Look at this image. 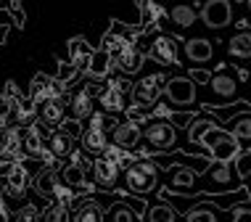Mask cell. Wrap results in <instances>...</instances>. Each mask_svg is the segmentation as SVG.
Segmentation results:
<instances>
[{
    "mask_svg": "<svg viewBox=\"0 0 251 222\" xmlns=\"http://www.w3.org/2000/svg\"><path fill=\"white\" fill-rule=\"evenodd\" d=\"M146 56L151 61L161 66H177L180 64V48H177V37L172 35H156L151 48L146 50Z\"/></svg>",
    "mask_w": 251,
    "mask_h": 222,
    "instance_id": "cell-12",
    "label": "cell"
},
{
    "mask_svg": "<svg viewBox=\"0 0 251 222\" xmlns=\"http://www.w3.org/2000/svg\"><path fill=\"white\" fill-rule=\"evenodd\" d=\"M3 185H5V177L0 174V198H3Z\"/></svg>",
    "mask_w": 251,
    "mask_h": 222,
    "instance_id": "cell-41",
    "label": "cell"
},
{
    "mask_svg": "<svg viewBox=\"0 0 251 222\" xmlns=\"http://www.w3.org/2000/svg\"><path fill=\"white\" fill-rule=\"evenodd\" d=\"M8 16L16 26H24V8L19 0H8Z\"/></svg>",
    "mask_w": 251,
    "mask_h": 222,
    "instance_id": "cell-34",
    "label": "cell"
},
{
    "mask_svg": "<svg viewBox=\"0 0 251 222\" xmlns=\"http://www.w3.org/2000/svg\"><path fill=\"white\" fill-rule=\"evenodd\" d=\"M8 29H11L8 24H0V45L5 43V37H8Z\"/></svg>",
    "mask_w": 251,
    "mask_h": 222,
    "instance_id": "cell-39",
    "label": "cell"
},
{
    "mask_svg": "<svg viewBox=\"0 0 251 222\" xmlns=\"http://www.w3.org/2000/svg\"><path fill=\"white\" fill-rule=\"evenodd\" d=\"M243 98H246L249 103H251V82H249V90H246V96H243Z\"/></svg>",
    "mask_w": 251,
    "mask_h": 222,
    "instance_id": "cell-42",
    "label": "cell"
},
{
    "mask_svg": "<svg viewBox=\"0 0 251 222\" xmlns=\"http://www.w3.org/2000/svg\"><path fill=\"white\" fill-rule=\"evenodd\" d=\"M177 148V127L167 117H151L143 124V138H140L138 153L140 156H153V153H169Z\"/></svg>",
    "mask_w": 251,
    "mask_h": 222,
    "instance_id": "cell-2",
    "label": "cell"
},
{
    "mask_svg": "<svg viewBox=\"0 0 251 222\" xmlns=\"http://www.w3.org/2000/svg\"><path fill=\"white\" fill-rule=\"evenodd\" d=\"M169 19H172V24H177L180 29H188V26L196 24V19H199V11H196L193 5L177 3L172 11H169Z\"/></svg>",
    "mask_w": 251,
    "mask_h": 222,
    "instance_id": "cell-26",
    "label": "cell"
},
{
    "mask_svg": "<svg viewBox=\"0 0 251 222\" xmlns=\"http://www.w3.org/2000/svg\"><path fill=\"white\" fill-rule=\"evenodd\" d=\"M61 167H64V164H45L37 174H32V188H35L40 196L50 198L53 188L64 180V177H61Z\"/></svg>",
    "mask_w": 251,
    "mask_h": 222,
    "instance_id": "cell-16",
    "label": "cell"
},
{
    "mask_svg": "<svg viewBox=\"0 0 251 222\" xmlns=\"http://www.w3.org/2000/svg\"><path fill=\"white\" fill-rule=\"evenodd\" d=\"M196 174L199 172H193L191 167L175 164L169 180H164V185H167V191H172V193H188V196H191V185L196 183Z\"/></svg>",
    "mask_w": 251,
    "mask_h": 222,
    "instance_id": "cell-19",
    "label": "cell"
},
{
    "mask_svg": "<svg viewBox=\"0 0 251 222\" xmlns=\"http://www.w3.org/2000/svg\"><path fill=\"white\" fill-rule=\"evenodd\" d=\"M227 214H230V220H233V222H251V198L233 204L227 209Z\"/></svg>",
    "mask_w": 251,
    "mask_h": 222,
    "instance_id": "cell-31",
    "label": "cell"
},
{
    "mask_svg": "<svg viewBox=\"0 0 251 222\" xmlns=\"http://www.w3.org/2000/svg\"><path fill=\"white\" fill-rule=\"evenodd\" d=\"M45 143H48V151H50L58 161H66V159L72 156V151L77 148V138L69 135L66 130H61V127H58V130H53L50 135H48V140H45Z\"/></svg>",
    "mask_w": 251,
    "mask_h": 222,
    "instance_id": "cell-18",
    "label": "cell"
},
{
    "mask_svg": "<svg viewBox=\"0 0 251 222\" xmlns=\"http://www.w3.org/2000/svg\"><path fill=\"white\" fill-rule=\"evenodd\" d=\"M122 167L114 164L108 156H96V164H93V185H96V191H117L122 185Z\"/></svg>",
    "mask_w": 251,
    "mask_h": 222,
    "instance_id": "cell-9",
    "label": "cell"
},
{
    "mask_svg": "<svg viewBox=\"0 0 251 222\" xmlns=\"http://www.w3.org/2000/svg\"><path fill=\"white\" fill-rule=\"evenodd\" d=\"M225 217L230 220L227 209H220V206H217L214 201H209V198L193 204L191 209L182 214V220H188V222H220V220H225Z\"/></svg>",
    "mask_w": 251,
    "mask_h": 222,
    "instance_id": "cell-14",
    "label": "cell"
},
{
    "mask_svg": "<svg viewBox=\"0 0 251 222\" xmlns=\"http://www.w3.org/2000/svg\"><path fill=\"white\" fill-rule=\"evenodd\" d=\"M111 32H114V35H119V37H125V40H135V35L140 32V26H125V24L114 22L111 24Z\"/></svg>",
    "mask_w": 251,
    "mask_h": 222,
    "instance_id": "cell-35",
    "label": "cell"
},
{
    "mask_svg": "<svg viewBox=\"0 0 251 222\" xmlns=\"http://www.w3.org/2000/svg\"><path fill=\"white\" fill-rule=\"evenodd\" d=\"M227 53L233 58H251V32H238L227 40Z\"/></svg>",
    "mask_w": 251,
    "mask_h": 222,
    "instance_id": "cell-25",
    "label": "cell"
},
{
    "mask_svg": "<svg viewBox=\"0 0 251 222\" xmlns=\"http://www.w3.org/2000/svg\"><path fill=\"white\" fill-rule=\"evenodd\" d=\"M193 119H196V111H188V109H177V111L169 114V122L177 127V130H188L193 124Z\"/></svg>",
    "mask_w": 251,
    "mask_h": 222,
    "instance_id": "cell-33",
    "label": "cell"
},
{
    "mask_svg": "<svg viewBox=\"0 0 251 222\" xmlns=\"http://www.w3.org/2000/svg\"><path fill=\"white\" fill-rule=\"evenodd\" d=\"M61 130H66L69 135L79 138V135H82V122H79V119H72V117H66V119H64V124H61Z\"/></svg>",
    "mask_w": 251,
    "mask_h": 222,
    "instance_id": "cell-36",
    "label": "cell"
},
{
    "mask_svg": "<svg viewBox=\"0 0 251 222\" xmlns=\"http://www.w3.org/2000/svg\"><path fill=\"white\" fill-rule=\"evenodd\" d=\"M201 143L209 148V153H212L214 161H230V159L241 156L238 138H235L230 130H225V127H220V124L209 127V130L201 135Z\"/></svg>",
    "mask_w": 251,
    "mask_h": 222,
    "instance_id": "cell-5",
    "label": "cell"
},
{
    "mask_svg": "<svg viewBox=\"0 0 251 222\" xmlns=\"http://www.w3.org/2000/svg\"><path fill=\"white\" fill-rule=\"evenodd\" d=\"M122 185H125V193H132V196H151L159 185V164L151 156H135V161L122 174Z\"/></svg>",
    "mask_w": 251,
    "mask_h": 222,
    "instance_id": "cell-3",
    "label": "cell"
},
{
    "mask_svg": "<svg viewBox=\"0 0 251 222\" xmlns=\"http://www.w3.org/2000/svg\"><path fill=\"white\" fill-rule=\"evenodd\" d=\"M90 58H93V48L85 37H72L69 40V61L79 69V74H87L90 69Z\"/></svg>",
    "mask_w": 251,
    "mask_h": 222,
    "instance_id": "cell-21",
    "label": "cell"
},
{
    "mask_svg": "<svg viewBox=\"0 0 251 222\" xmlns=\"http://www.w3.org/2000/svg\"><path fill=\"white\" fill-rule=\"evenodd\" d=\"M243 188V174L238 172L235 159L230 161H212L203 172L196 174V183L191 185V196L196 193H227Z\"/></svg>",
    "mask_w": 251,
    "mask_h": 222,
    "instance_id": "cell-1",
    "label": "cell"
},
{
    "mask_svg": "<svg viewBox=\"0 0 251 222\" xmlns=\"http://www.w3.org/2000/svg\"><path fill=\"white\" fill-rule=\"evenodd\" d=\"M77 140H79V148H82V151H87L90 156H100V153L108 148V143H111V135H108L106 130H100V127L85 124L82 135H79Z\"/></svg>",
    "mask_w": 251,
    "mask_h": 222,
    "instance_id": "cell-15",
    "label": "cell"
},
{
    "mask_svg": "<svg viewBox=\"0 0 251 222\" xmlns=\"http://www.w3.org/2000/svg\"><path fill=\"white\" fill-rule=\"evenodd\" d=\"M43 220L45 222H66V220H72V209H69V206H64V204L50 201V204L43 209Z\"/></svg>",
    "mask_w": 251,
    "mask_h": 222,
    "instance_id": "cell-29",
    "label": "cell"
},
{
    "mask_svg": "<svg viewBox=\"0 0 251 222\" xmlns=\"http://www.w3.org/2000/svg\"><path fill=\"white\" fill-rule=\"evenodd\" d=\"M161 201H164V198H161ZM143 217L148 222H172V220H177L180 214H177V209H175L169 201H164V204H156V206H151V209H146Z\"/></svg>",
    "mask_w": 251,
    "mask_h": 222,
    "instance_id": "cell-27",
    "label": "cell"
},
{
    "mask_svg": "<svg viewBox=\"0 0 251 222\" xmlns=\"http://www.w3.org/2000/svg\"><path fill=\"white\" fill-rule=\"evenodd\" d=\"M69 117V93L66 96H48L37 103V122L48 130H58L64 119Z\"/></svg>",
    "mask_w": 251,
    "mask_h": 222,
    "instance_id": "cell-8",
    "label": "cell"
},
{
    "mask_svg": "<svg viewBox=\"0 0 251 222\" xmlns=\"http://www.w3.org/2000/svg\"><path fill=\"white\" fill-rule=\"evenodd\" d=\"M206 90L212 93L206 100V106H222V103H233L241 98V74L235 69H217L206 82Z\"/></svg>",
    "mask_w": 251,
    "mask_h": 222,
    "instance_id": "cell-4",
    "label": "cell"
},
{
    "mask_svg": "<svg viewBox=\"0 0 251 222\" xmlns=\"http://www.w3.org/2000/svg\"><path fill=\"white\" fill-rule=\"evenodd\" d=\"M246 5H249V11H251V0H246Z\"/></svg>",
    "mask_w": 251,
    "mask_h": 222,
    "instance_id": "cell-43",
    "label": "cell"
},
{
    "mask_svg": "<svg viewBox=\"0 0 251 222\" xmlns=\"http://www.w3.org/2000/svg\"><path fill=\"white\" fill-rule=\"evenodd\" d=\"M182 53H185V58L191 64L201 66V64H209L214 58V45L203 37H191L182 43Z\"/></svg>",
    "mask_w": 251,
    "mask_h": 222,
    "instance_id": "cell-17",
    "label": "cell"
},
{
    "mask_svg": "<svg viewBox=\"0 0 251 222\" xmlns=\"http://www.w3.org/2000/svg\"><path fill=\"white\" fill-rule=\"evenodd\" d=\"M243 185H246V191H249V196H251V172L243 174Z\"/></svg>",
    "mask_w": 251,
    "mask_h": 222,
    "instance_id": "cell-40",
    "label": "cell"
},
{
    "mask_svg": "<svg viewBox=\"0 0 251 222\" xmlns=\"http://www.w3.org/2000/svg\"><path fill=\"white\" fill-rule=\"evenodd\" d=\"M143 61H146V53L135 43H130L125 50H122V56L114 61V69H119L122 74H135V72L143 69Z\"/></svg>",
    "mask_w": 251,
    "mask_h": 222,
    "instance_id": "cell-20",
    "label": "cell"
},
{
    "mask_svg": "<svg viewBox=\"0 0 251 222\" xmlns=\"http://www.w3.org/2000/svg\"><path fill=\"white\" fill-rule=\"evenodd\" d=\"M140 138H143V124L135 122V119H130V117L119 119L117 127L111 130V143L127 148V151H135V153H138Z\"/></svg>",
    "mask_w": 251,
    "mask_h": 222,
    "instance_id": "cell-13",
    "label": "cell"
},
{
    "mask_svg": "<svg viewBox=\"0 0 251 222\" xmlns=\"http://www.w3.org/2000/svg\"><path fill=\"white\" fill-rule=\"evenodd\" d=\"M56 77H58V79H64V82L69 85V87H74V82L79 79V69H77V66H74L72 61H61V64H58Z\"/></svg>",
    "mask_w": 251,
    "mask_h": 222,
    "instance_id": "cell-32",
    "label": "cell"
},
{
    "mask_svg": "<svg viewBox=\"0 0 251 222\" xmlns=\"http://www.w3.org/2000/svg\"><path fill=\"white\" fill-rule=\"evenodd\" d=\"M3 96L8 98L11 103H19V100L24 98L22 93H19V87H16V82H13V79H8V82H5V90H3Z\"/></svg>",
    "mask_w": 251,
    "mask_h": 222,
    "instance_id": "cell-37",
    "label": "cell"
},
{
    "mask_svg": "<svg viewBox=\"0 0 251 222\" xmlns=\"http://www.w3.org/2000/svg\"><path fill=\"white\" fill-rule=\"evenodd\" d=\"M43 209H45V206H43V204H37L35 198H32V201H26V198H24V204H22V206H13L11 220H19V222H35V220H43Z\"/></svg>",
    "mask_w": 251,
    "mask_h": 222,
    "instance_id": "cell-24",
    "label": "cell"
},
{
    "mask_svg": "<svg viewBox=\"0 0 251 222\" xmlns=\"http://www.w3.org/2000/svg\"><path fill=\"white\" fill-rule=\"evenodd\" d=\"M50 82H53L50 74L37 72L35 77H32V82H29V98H35L37 103H40V100H45L50 96Z\"/></svg>",
    "mask_w": 251,
    "mask_h": 222,
    "instance_id": "cell-28",
    "label": "cell"
},
{
    "mask_svg": "<svg viewBox=\"0 0 251 222\" xmlns=\"http://www.w3.org/2000/svg\"><path fill=\"white\" fill-rule=\"evenodd\" d=\"M114 69L111 64V56H108V50L100 45L98 50H93V58H90V69H87V74H93V77H100L106 79V74Z\"/></svg>",
    "mask_w": 251,
    "mask_h": 222,
    "instance_id": "cell-23",
    "label": "cell"
},
{
    "mask_svg": "<svg viewBox=\"0 0 251 222\" xmlns=\"http://www.w3.org/2000/svg\"><path fill=\"white\" fill-rule=\"evenodd\" d=\"M106 220H111V222H135V220H140V214L135 212L125 198H117L106 209Z\"/></svg>",
    "mask_w": 251,
    "mask_h": 222,
    "instance_id": "cell-22",
    "label": "cell"
},
{
    "mask_svg": "<svg viewBox=\"0 0 251 222\" xmlns=\"http://www.w3.org/2000/svg\"><path fill=\"white\" fill-rule=\"evenodd\" d=\"M74 198H77V191H74L69 183H64V180H61V183L53 188V193H50V201L64 204V206H69V209H72V201H74Z\"/></svg>",
    "mask_w": 251,
    "mask_h": 222,
    "instance_id": "cell-30",
    "label": "cell"
},
{
    "mask_svg": "<svg viewBox=\"0 0 251 222\" xmlns=\"http://www.w3.org/2000/svg\"><path fill=\"white\" fill-rule=\"evenodd\" d=\"M130 106H132V93H125L122 87H117V85H111V82L103 79V87L98 90V109L117 117V114L127 111Z\"/></svg>",
    "mask_w": 251,
    "mask_h": 222,
    "instance_id": "cell-11",
    "label": "cell"
},
{
    "mask_svg": "<svg viewBox=\"0 0 251 222\" xmlns=\"http://www.w3.org/2000/svg\"><path fill=\"white\" fill-rule=\"evenodd\" d=\"M169 106L177 109H188V111H199L196 106V82L191 79V74H180V77H169L167 79V87H164V96Z\"/></svg>",
    "mask_w": 251,
    "mask_h": 222,
    "instance_id": "cell-6",
    "label": "cell"
},
{
    "mask_svg": "<svg viewBox=\"0 0 251 222\" xmlns=\"http://www.w3.org/2000/svg\"><path fill=\"white\" fill-rule=\"evenodd\" d=\"M164 87H167V74L164 72L146 74V77H140L138 82H132V103L153 109V106L161 100V96H164Z\"/></svg>",
    "mask_w": 251,
    "mask_h": 222,
    "instance_id": "cell-7",
    "label": "cell"
},
{
    "mask_svg": "<svg viewBox=\"0 0 251 222\" xmlns=\"http://www.w3.org/2000/svg\"><path fill=\"white\" fill-rule=\"evenodd\" d=\"M199 19L209 29H225L233 22V3L230 0H206L199 11Z\"/></svg>",
    "mask_w": 251,
    "mask_h": 222,
    "instance_id": "cell-10",
    "label": "cell"
},
{
    "mask_svg": "<svg viewBox=\"0 0 251 222\" xmlns=\"http://www.w3.org/2000/svg\"><path fill=\"white\" fill-rule=\"evenodd\" d=\"M188 74H191V79H193L196 85H206L209 77H212V74H209L206 69H193V72H188Z\"/></svg>",
    "mask_w": 251,
    "mask_h": 222,
    "instance_id": "cell-38",
    "label": "cell"
}]
</instances>
